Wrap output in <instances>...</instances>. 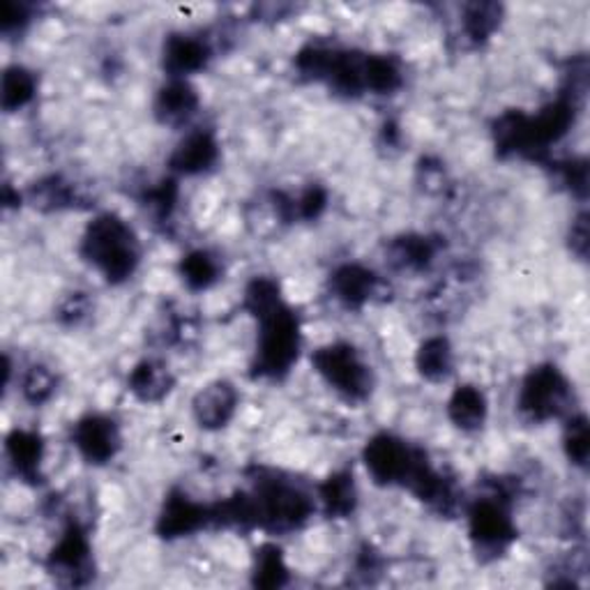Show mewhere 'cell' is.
<instances>
[{
	"label": "cell",
	"mask_w": 590,
	"mask_h": 590,
	"mask_svg": "<svg viewBox=\"0 0 590 590\" xmlns=\"http://www.w3.org/2000/svg\"><path fill=\"white\" fill-rule=\"evenodd\" d=\"M83 261L112 284H120L135 275L141 261L139 238L123 217L114 212L97 215L85 227L79 247Z\"/></svg>",
	"instance_id": "6da1fadb"
},
{
	"label": "cell",
	"mask_w": 590,
	"mask_h": 590,
	"mask_svg": "<svg viewBox=\"0 0 590 590\" xmlns=\"http://www.w3.org/2000/svg\"><path fill=\"white\" fill-rule=\"evenodd\" d=\"M254 527L270 533H291L310 521L314 500L289 479L264 477L250 494Z\"/></svg>",
	"instance_id": "7a4b0ae2"
},
{
	"label": "cell",
	"mask_w": 590,
	"mask_h": 590,
	"mask_svg": "<svg viewBox=\"0 0 590 590\" xmlns=\"http://www.w3.org/2000/svg\"><path fill=\"white\" fill-rule=\"evenodd\" d=\"M258 321L254 371L264 379L287 377L300 354V323L287 302Z\"/></svg>",
	"instance_id": "3957f363"
},
{
	"label": "cell",
	"mask_w": 590,
	"mask_h": 590,
	"mask_svg": "<svg viewBox=\"0 0 590 590\" xmlns=\"http://www.w3.org/2000/svg\"><path fill=\"white\" fill-rule=\"evenodd\" d=\"M572 387L563 377V371L542 365L531 369V374L523 379L517 397V410L527 423L540 425L549 423L570 408Z\"/></svg>",
	"instance_id": "277c9868"
},
{
	"label": "cell",
	"mask_w": 590,
	"mask_h": 590,
	"mask_svg": "<svg viewBox=\"0 0 590 590\" xmlns=\"http://www.w3.org/2000/svg\"><path fill=\"white\" fill-rule=\"evenodd\" d=\"M312 365L319 371V377L348 402L367 400L371 387H374L371 367L346 342H335L319 348L312 356Z\"/></svg>",
	"instance_id": "5b68a950"
},
{
	"label": "cell",
	"mask_w": 590,
	"mask_h": 590,
	"mask_svg": "<svg viewBox=\"0 0 590 590\" xmlns=\"http://www.w3.org/2000/svg\"><path fill=\"white\" fill-rule=\"evenodd\" d=\"M468 533L477 554L500 556L517 537V527L508 506V491L477 498L468 510Z\"/></svg>",
	"instance_id": "8992f818"
},
{
	"label": "cell",
	"mask_w": 590,
	"mask_h": 590,
	"mask_svg": "<svg viewBox=\"0 0 590 590\" xmlns=\"http://www.w3.org/2000/svg\"><path fill=\"white\" fill-rule=\"evenodd\" d=\"M425 452L410 448L406 441L397 439L392 433H379L365 446L362 459L369 475L374 477L377 485H406L408 475Z\"/></svg>",
	"instance_id": "52a82bcc"
},
{
	"label": "cell",
	"mask_w": 590,
	"mask_h": 590,
	"mask_svg": "<svg viewBox=\"0 0 590 590\" xmlns=\"http://www.w3.org/2000/svg\"><path fill=\"white\" fill-rule=\"evenodd\" d=\"M93 552L85 531L79 523H68L49 556V572L65 583L81 586L91 579Z\"/></svg>",
	"instance_id": "ba28073f"
},
{
	"label": "cell",
	"mask_w": 590,
	"mask_h": 590,
	"mask_svg": "<svg viewBox=\"0 0 590 590\" xmlns=\"http://www.w3.org/2000/svg\"><path fill=\"white\" fill-rule=\"evenodd\" d=\"M72 443L79 454L91 464H108L120 450V429L106 415L91 413L72 429Z\"/></svg>",
	"instance_id": "9c48e42d"
},
{
	"label": "cell",
	"mask_w": 590,
	"mask_h": 590,
	"mask_svg": "<svg viewBox=\"0 0 590 590\" xmlns=\"http://www.w3.org/2000/svg\"><path fill=\"white\" fill-rule=\"evenodd\" d=\"M208 523H212V510L204 502H196L183 491L169 494L164 508L158 519V533L166 540L173 537H185L196 531L206 529Z\"/></svg>",
	"instance_id": "30bf717a"
},
{
	"label": "cell",
	"mask_w": 590,
	"mask_h": 590,
	"mask_svg": "<svg viewBox=\"0 0 590 590\" xmlns=\"http://www.w3.org/2000/svg\"><path fill=\"white\" fill-rule=\"evenodd\" d=\"M238 408V390L229 381H212L196 392L192 402L194 420L204 429H222L231 423Z\"/></svg>",
	"instance_id": "8fae6325"
},
{
	"label": "cell",
	"mask_w": 590,
	"mask_h": 590,
	"mask_svg": "<svg viewBox=\"0 0 590 590\" xmlns=\"http://www.w3.org/2000/svg\"><path fill=\"white\" fill-rule=\"evenodd\" d=\"M217 160H220V143L210 129H196L189 132L176 150L171 152L169 164L176 173L183 176H199V173L210 171Z\"/></svg>",
	"instance_id": "7c38bea8"
},
{
	"label": "cell",
	"mask_w": 590,
	"mask_h": 590,
	"mask_svg": "<svg viewBox=\"0 0 590 590\" xmlns=\"http://www.w3.org/2000/svg\"><path fill=\"white\" fill-rule=\"evenodd\" d=\"M210 60L208 42L196 35H171L164 42V70L171 79H187L189 74L204 70Z\"/></svg>",
	"instance_id": "4fadbf2b"
},
{
	"label": "cell",
	"mask_w": 590,
	"mask_h": 590,
	"mask_svg": "<svg viewBox=\"0 0 590 590\" xmlns=\"http://www.w3.org/2000/svg\"><path fill=\"white\" fill-rule=\"evenodd\" d=\"M196 108H199V95L187 79H171L155 97V116L162 125H185L196 114Z\"/></svg>",
	"instance_id": "5bb4252c"
},
{
	"label": "cell",
	"mask_w": 590,
	"mask_h": 590,
	"mask_svg": "<svg viewBox=\"0 0 590 590\" xmlns=\"http://www.w3.org/2000/svg\"><path fill=\"white\" fill-rule=\"evenodd\" d=\"M331 287L335 298L346 304L348 310H360L377 296L379 291V277L365 266L346 264L335 270Z\"/></svg>",
	"instance_id": "9a60e30c"
},
{
	"label": "cell",
	"mask_w": 590,
	"mask_h": 590,
	"mask_svg": "<svg viewBox=\"0 0 590 590\" xmlns=\"http://www.w3.org/2000/svg\"><path fill=\"white\" fill-rule=\"evenodd\" d=\"M5 450L16 475L24 477L26 483H35V479H39L42 459H45V443H42L39 433L26 431V429H14L8 436Z\"/></svg>",
	"instance_id": "2e32d148"
},
{
	"label": "cell",
	"mask_w": 590,
	"mask_h": 590,
	"mask_svg": "<svg viewBox=\"0 0 590 590\" xmlns=\"http://www.w3.org/2000/svg\"><path fill=\"white\" fill-rule=\"evenodd\" d=\"M487 397L485 392L475 385H462L452 392L448 402V415L456 429L477 431L487 423Z\"/></svg>",
	"instance_id": "e0dca14e"
},
{
	"label": "cell",
	"mask_w": 590,
	"mask_h": 590,
	"mask_svg": "<svg viewBox=\"0 0 590 590\" xmlns=\"http://www.w3.org/2000/svg\"><path fill=\"white\" fill-rule=\"evenodd\" d=\"M127 385H129V390H132V395L137 400H141L146 404H155V402H162L171 392L173 377L164 362L143 360L132 369Z\"/></svg>",
	"instance_id": "ac0fdd59"
},
{
	"label": "cell",
	"mask_w": 590,
	"mask_h": 590,
	"mask_svg": "<svg viewBox=\"0 0 590 590\" xmlns=\"http://www.w3.org/2000/svg\"><path fill=\"white\" fill-rule=\"evenodd\" d=\"M319 500L323 512L331 519L351 517L358 506V489L354 473L337 471L319 487Z\"/></svg>",
	"instance_id": "d6986e66"
},
{
	"label": "cell",
	"mask_w": 590,
	"mask_h": 590,
	"mask_svg": "<svg viewBox=\"0 0 590 590\" xmlns=\"http://www.w3.org/2000/svg\"><path fill=\"white\" fill-rule=\"evenodd\" d=\"M439 247L427 235H402L390 245V261L400 270H425Z\"/></svg>",
	"instance_id": "ffe728a7"
},
{
	"label": "cell",
	"mask_w": 590,
	"mask_h": 590,
	"mask_svg": "<svg viewBox=\"0 0 590 590\" xmlns=\"http://www.w3.org/2000/svg\"><path fill=\"white\" fill-rule=\"evenodd\" d=\"M415 365H418V371L427 381L431 383L446 381L454 367L450 342L446 337L425 339L423 346L418 348V356H415Z\"/></svg>",
	"instance_id": "44dd1931"
},
{
	"label": "cell",
	"mask_w": 590,
	"mask_h": 590,
	"mask_svg": "<svg viewBox=\"0 0 590 590\" xmlns=\"http://www.w3.org/2000/svg\"><path fill=\"white\" fill-rule=\"evenodd\" d=\"M404 77L397 60L390 56H367L365 60V93L390 95L402 85Z\"/></svg>",
	"instance_id": "7402d4cb"
},
{
	"label": "cell",
	"mask_w": 590,
	"mask_h": 590,
	"mask_svg": "<svg viewBox=\"0 0 590 590\" xmlns=\"http://www.w3.org/2000/svg\"><path fill=\"white\" fill-rule=\"evenodd\" d=\"M37 91L35 74L21 65H12L3 74V85H0V100H3L5 112H19L24 108Z\"/></svg>",
	"instance_id": "603a6c76"
},
{
	"label": "cell",
	"mask_w": 590,
	"mask_h": 590,
	"mask_svg": "<svg viewBox=\"0 0 590 590\" xmlns=\"http://www.w3.org/2000/svg\"><path fill=\"white\" fill-rule=\"evenodd\" d=\"M181 277L192 291H206L220 279V261L206 250H196L183 258Z\"/></svg>",
	"instance_id": "cb8c5ba5"
},
{
	"label": "cell",
	"mask_w": 590,
	"mask_h": 590,
	"mask_svg": "<svg viewBox=\"0 0 590 590\" xmlns=\"http://www.w3.org/2000/svg\"><path fill=\"white\" fill-rule=\"evenodd\" d=\"M500 16H502V8L496 3L466 5L464 19H462L464 35L479 45V42L489 39L496 33V28L500 26Z\"/></svg>",
	"instance_id": "d4e9b609"
},
{
	"label": "cell",
	"mask_w": 590,
	"mask_h": 590,
	"mask_svg": "<svg viewBox=\"0 0 590 590\" xmlns=\"http://www.w3.org/2000/svg\"><path fill=\"white\" fill-rule=\"evenodd\" d=\"M289 581V567L275 544L261 546L254 563V586L279 588Z\"/></svg>",
	"instance_id": "484cf974"
},
{
	"label": "cell",
	"mask_w": 590,
	"mask_h": 590,
	"mask_svg": "<svg viewBox=\"0 0 590 590\" xmlns=\"http://www.w3.org/2000/svg\"><path fill=\"white\" fill-rule=\"evenodd\" d=\"M281 291L279 284L270 277H256L250 281V287L245 291V308L254 319L266 316L268 312L277 310L281 304Z\"/></svg>",
	"instance_id": "4316f807"
},
{
	"label": "cell",
	"mask_w": 590,
	"mask_h": 590,
	"mask_svg": "<svg viewBox=\"0 0 590 590\" xmlns=\"http://www.w3.org/2000/svg\"><path fill=\"white\" fill-rule=\"evenodd\" d=\"M33 204L47 210H60V208H70L77 201V187L68 181H62L58 176H51L47 181H42L39 185L33 187L31 192Z\"/></svg>",
	"instance_id": "83f0119b"
},
{
	"label": "cell",
	"mask_w": 590,
	"mask_h": 590,
	"mask_svg": "<svg viewBox=\"0 0 590 590\" xmlns=\"http://www.w3.org/2000/svg\"><path fill=\"white\" fill-rule=\"evenodd\" d=\"M563 448L570 462L579 468H586L590 456V436H588V418L586 415H572L567 420L565 433H563Z\"/></svg>",
	"instance_id": "f1b7e54d"
},
{
	"label": "cell",
	"mask_w": 590,
	"mask_h": 590,
	"mask_svg": "<svg viewBox=\"0 0 590 590\" xmlns=\"http://www.w3.org/2000/svg\"><path fill=\"white\" fill-rule=\"evenodd\" d=\"M21 392H24L26 402H31L33 406L49 402L56 392L54 371L45 365H33L24 374V381H21Z\"/></svg>",
	"instance_id": "f546056e"
},
{
	"label": "cell",
	"mask_w": 590,
	"mask_h": 590,
	"mask_svg": "<svg viewBox=\"0 0 590 590\" xmlns=\"http://www.w3.org/2000/svg\"><path fill=\"white\" fill-rule=\"evenodd\" d=\"M176 199H178V187L173 181H164L160 183L158 187H152L148 194H146V206L148 210L160 217V220H166V217L171 215V210L176 208Z\"/></svg>",
	"instance_id": "4dcf8cb0"
},
{
	"label": "cell",
	"mask_w": 590,
	"mask_h": 590,
	"mask_svg": "<svg viewBox=\"0 0 590 590\" xmlns=\"http://www.w3.org/2000/svg\"><path fill=\"white\" fill-rule=\"evenodd\" d=\"M31 21V12L24 3H16V0H5L0 5V26H3V33H14L21 31Z\"/></svg>",
	"instance_id": "1f68e13d"
},
{
	"label": "cell",
	"mask_w": 590,
	"mask_h": 590,
	"mask_svg": "<svg viewBox=\"0 0 590 590\" xmlns=\"http://www.w3.org/2000/svg\"><path fill=\"white\" fill-rule=\"evenodd\" d=\"M89 308H91V302L89 298H85L83 293H70L68 298H65L60 302V308H58V319L62 323H79L85 314H89Z\"/></svg>",
	"instance_id": "d6a6232c"
},
{
	"label": "cell",
	"mask_w": 590,
	"mask_h": 590,
	"mask_svg": "<svg viewBox=\"0 0 590 590\" xmlns=\"http://www.w3.org/2000/svg\"><path fill=\"white\" fill-rule=\"evenodd\" d=\"M570 245L579 258H586V254H588V217H586V212H581L572 222Z\"/></svg>",
	"instance_id": "836d02e7"
}]
</instances>
